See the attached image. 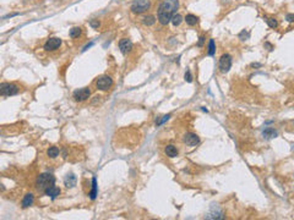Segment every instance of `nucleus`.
Masks as SVG:
<instances>
[{
    "instance_id": "obj_11",
    "label": "nucleus",
    "mask_w": 294,
    "mask_h": 220,
    "mask_svg": "<svg viewBox=\"0 0 294 220\" xmlns=\"http://www.w3.org/2000/svg\"><path fill=\"white\" fill-rule=\"evenodd\" d=\"M44 193H46V196L50 197L51 199H55V198L60 194V188L53 185V186H50L49 188H47V190L44 191Z\"/></svg>"
},
{
    "instance_id": "obj_27",
    "label": "nucleus",
    "mask_w": 294,
    "mask_h": 220,
    "mask_svg": "<svg viewBox=\"0 0 294 220\" xmlns=\"http://www.w3.org/2000/svg\"><path fill=\"white\" fill-rule=\"evenodd\" d=\"M169 117H170L169 115H167V116H163V120H161V121L158 122V125H162V124H163V122H165V121H167V120H168Z\"/></svg>"
},
{
    "instance_id": "obj_1",
    "label": "nucleus",
    "mask_w": 294,
    "mask_h": 220,
    "mask_svg": "<svg viewBox=\"0 0 294 220\" xmlns=\"http://www.w3.org/2000/svg\"><path fill=\"white\" fill-rule=\"evenodd\" d=\"M178 7H179V0H164L159 5L158 12H157L159 23L162 26H167L169 21L172 20V16L178 10Z\"/></svg>"
},
{
    "instance_id": "obj_28",
    "label": "nucleus",
    "mask_w": 294,
    "mask_h": 220,
    "mask_svg": "<svg viewBox=\"0 0 294 220\" xmlns=\"http://www.w3.org/2000/svg\"><path fill=\"white\" fill-rule=\"evenodd\" d=\"M203 41H205V37H200V41H198L197 45H198V47H202V44H203Z\"/></svg>"
},
{
    "instance_id": "obj_15",
    "label": "nucleus",
    "mask_w": 294,
    "mask_h": 220,
    "mask_svg": "<svg viewBox=\"0 0 294 220\" xmlns=\"http://www.w3.org/2000/svg\"><path fill=\"white\" fill-rule=\"evenodd\" d=\"M33 203V194L31 193H27L25 197H23V201H22V207L23 208H28L30 206H32Z\"/></svg>"
},
{
    "instance_id": "obj_25",
    "label": "nucleus",
    "mask_w": 294,
    "mask_h": 220,
    "mask_svg": "<svg viewBox=\"0 0 294 220\" xmlns=\"http://www.w3.org/2000/svg\"><path fill=\"white\" fill-rule=\"evenodd\" d=\"M90 25H91L93 28H98V26H99V22H98V20H92V21L90 22Z\"/></svg>"
},
{
    "instance_id": "obj_19",
    "label": "nucleus",
    "mask_w": 294,
    "mask_h": 220,
    "mask_svg": "<svg viewBox=\"0 0 294 220\" xmlns=\"http://www.w3.org/2000/svg\"><path fill=\"white\" fill-rule=\"evenodd\" d=\"M70 37L71 38H79L80 36H81V28L80 27H72L71 29H70Z\"/></svg>"
},
{
    "instance_id": "obj_29",
    "label": "nucleus",
    "mask_w": 294,
    "mask_h": 220,
    "mask_svg": "<svg viewBox=\"0 0 294 220\" xmlns=\"http://www.w3.org/2000/svg\"><path fill=\"white\" fill-rule=\"evenodd\" d=\"M265 45H266L267 48H270V50H272V45H271L270 43H265Z\"/></svg>"
},
{
    "instance_id": "obj_4",
    "label": "nucleus",
    "mask_w": 294,
    "mask_h": 220,
    "mask_svg": "<svg viewBox=\"0 0 294 220\" xmlns=\"http://www.w3.org/2000/svg\"><path fill=\"white\" fill-rule=\"evenodd\" d=\"M149 9V1L148 0H136L131 5V10L134 14H142Z\"/></svg>"
},
{
    "instance_id": "obj_24",
    "label": "nucleus",
    "mask_w": 294,
    "mask_h": 220,
    "mask_svg": "<svg viewBox=\"0 0 294 220\" xmlns=\"http://www.w3.org/2000/svg\"><path fill=\"white\" fill-rule=\"evenodd\" d=\"M185 81L186 82H193V76H191V72H190V70H188L186 71V73H185Z\"/></svg>"
},
{
    "instance_id": "obj_3",
    "label": "nucleus",
    "mask_w": 294,
    "mask_h": 220,
    "mask_svg": "<svg viewBox=\"0 0 294 220\" xmlns=\"http://www.w3.org/2000/svg\"><path fill=\"white\" fill-rule=\"evenodd\" d=\"M18 92H20L18 86H16L14 83H2L1 84V96H4V97L15 96Z\"/></svg>"
},
{
    "instance_id": "obj_14",
    "label": "nucleus",
    "mask_w": 294,
    "mask_h": 220,
    "mask_svg": "<svg viewBox=\"0 0 294 220\" xmlns=\"http://www.w3.org/2000/svg\"><path fill=\"white\" fill-rule=\"evenodd\" d=\"M76 185V177L74 174H69L65 177V186L66 187H74Z\"/></svg>"
},
{
    "instance_id": "obj_12",
    "label": "nucleus",
    "mask_w": 294,
    "mask_h": 220,
    "mask_svg": "<svg viewBox=\"0 0 294 220\" xmlns=\"http://www.w3.org/2000/svg\"><path fill=\"white\" fill-rule=\"evenodd\" d=\"M262 135H263L265 138H268V139H270V138H275V137H277L278 133H277V131H276L275 128H272V127H267V128L263 131Z\"/></svg>"
},
{
    "instance_id": "obj_23",
    "label": "nucleus",
    "mask_w": 294,
    "mask_h": 220,
    "mask_svg": "<svg viewBox=\"0 0 294 220\" xmlns=\"http://www.w3.org/2000/svg\"><path fill=\"white\" fill-rule=\"evenodd\" d=\"M266 22H267V25H268L271 28H276V27L278 26L277 20L273 18V17H266Z\"/></svg>"
},
{
    "instance_id": "obj_21",
    "label": "nucleus",
    "mask_w": 294,
    "mask_h": 220,
    "mask_svg": "<svg viewBox=\"0 0 294 220\" xmlns=\"http://www.w3.org/2000/svg\"><path fill=\"white\" fill-rule=\"evenodd\" d=\"M47 154L50 158H56L59 155V149L56 147H50L48 149V152H47Z\"/></svg>"
},
{
    "instance_id": "obj_2",
    "label": "nucleus",
    "mask_w": 294,
    "mask_h": 220,
    "mask_svg": "<svg viewBox=\"0 0 294 220\" xmlns=\"http://www.w3.org/2000/svg\"><path fill=\"white\" fill-rule=\"evenodd\" d=\"M55 183V177L51 174H41L36 180V187L39 191H46Z\"/></svg>"
},
{
    "instance_id": "obj_8",
    "label": "nucleus",
    "mask_w": 294,
    "mask_h": 220,
    "mask_svg": "<svg viewBox=\"0 0 294 220\" xmlns=\"http://www.w3.org/2000/svg\"><path fill=\"white\" fill-rule=\"evenodd\" d=\"M60 45H61V39H60V38H56V37H53V38H49L48 41L46 42L44 49H46L47 52H49V50H55V49H58Z\"/></svg>"
},
{
    "instance_id": "obj_22",
    "label": "nucleus",
    "mask_w": 294,
    "mask_h": 220,
    "mask_svg": "<svg viewBox=\"0 0 294 220\" xmlns=\"http://www.w3.org/2000/svg\"><path fill=\"white\" fill-rule=\"evenodd\" d=\"M216 53V44H214V41L213 39H210V43H208V55L210 56H213Z\"/></svg>"
},
{
    "instance_id": "obj_18",
    "label": "nucleus",
    "mask_w": 294,
    "mask_h": 220,
    "mask_svg": "<svg viewBox=\"0 0 294 220\" xmlns=\"http://www.w3.org/2000/svg\"><path fill=\"white\" fill-rule=\"evenodd\" d=\"M172 23L177 27V26H179L180 23H182V21H183V17H182V15L180 14H174L173 16H172Z\"/></svg>"
},
{
    "instance_id": "obj_10",
    "label": "nucleus",
    "mask_w": 294,
    "mask_h": 220,
    "mask_svg": "<svg viewBox=\"0 0 294 220\" xmlns=\"http://www.w3.org/2000/svg\"><path fill=\"white\" fill-rule=\"evenodd\" d=\"M119 49H120V52H121L123 54H128V53L131 52V49H133V42H131L130 39H126V38L121 39V41L119 42Z\"/></svg>"
},
{
    "instance_id": "obj_13",
    "label": "nucleus",
    "mask_w": 294,
    "mask_h": 220,
    "mask_svg": "<svg viewBox=\"0 0 294 220\" xmlns=\"http://www.w3.org/2000/svg\"><path fill=\"white\" fill-rule=\"evenodd\" d=\"M165 154L169 157V158H175L178 155V149L177 147L174 146H167L165 147Z\"/></svg>"
},
{
    "instance_id": "obj_26",
    "label": "nucleus",
    "mask_w": 294,
    "mask_h": 220,
    "mask_svg": "<svg viewBox=\"0 0 294 220\" xmlns=\"http://www.w3.org/2000/svg\"><path fill=\"white\" fill-rule=\"evenodd\" d=\"M286 18H287L288 22H294V14H288Z\"/></svg>"
},
{
    "instance_id": "obj_20",
    "label": "nucleus",
    "mask_w": 294,
    "mask_h": 220,
    "mask_svg": "<svg viewBox=\"0 0 294 220\" xmlns=\"http://www.w3.org/2000/svg\"><path fill=\"white\" fill-rule=\"evenodd\" d=\"M96 196H97V181H96V179L93 177V179H92V191H91V193H90V197H91V199H95Z\"/></svg>"
},
{
    "instance_id": "obj_16",
    "label": "nucleus",
    "mask_w": 294,
    "mask_h": 220,
    "mask_svg": "<svg viewBox=\"0 0 294 220\" xmlns=\"http://www.w3.org/2000/svg\"><path fill=\"white\" fill-rule=\"evenodd\" d=\"M197 21H198V18L196 17L195 15H193V14H189V15L185 16V22H186L189 26H195L196 23H197Z\"/></svg>"
},
{
    "instance_id": "obj_7",
    "label": "nucleus",
    "mask_w": 294,
    "mask_h": 220,
    "mask_svg": "<svg viewBox=\"0 0 294 220\" xmlns=\"http://www.w3.org/2000/svg\"><path fill=\"white\" fill-rule=\"evenodd\" d=\"M232 67V56L229 54H224L219 59V70L221 72H228Z\"/></svg>"
},
{
    "instance_id": "obj_5",
    "label": "nucleus",
    "mask_w": 294,
    "mask_h": 220,
    "mask_svg": "<svg viewBox=\"0 0 294 220\" xmlns=\"http://www.w3.org/2000/svg\"><path fill=\"white\" fill-rule=\"evenodd\" d=\"M96 86L99 91H108L113 86V80L109 76H102L97 80Z\"/></svg>"
},
{
    "instance_id": "obj_6",
    "label": "nucleus",
    "mask_w": 294,
    "mask_h": 220,
    "mask_svg": "<svg viewBox=\"0 0 294 220\" xmlns=\"http://www.w3.org/2000/svg\"><path fill=\"white\" fill-rule=\"evenodd\" d=\"M90 96H91L90 88L85 87V88H81V89L75 91L72 97H74V99H75L76 102H85V100H87V99L90 98Z\"/></svg>"
},
{
    "instance_id": "obj_9",
    "label": "nucleus",
    "mask_w": 294,
    "mask_h": 220,
    "mask_svg": "<svg viewBox=\"0 0 294 220\" xmlns=\"http://www.w3.org/2000/svg\"><path fill=\"white\" fill-rule=\"evenodd\" d=\"M183 141H184V143H186V144L190 146V147H194V146H196V144L200 143V138H198V136L195 135V133H193V132L186 133V135L184 136Z\"/></svg>"
},
{
    "instance_id": "obj_17",
    "label": "nucleus",
    "mask_w": 294,
    "mask_h": 220,
    "mask_svg": "<svg viewBox=\"0 0 294 220\" xmlns=\"http://www.w3.org/2000/svg\"><path fill=\"white\" fill-rule=\"evenodd\" d=\"M154 22H156V18H154V16H152V15L145 16V17L142 18V23H144L145 26H152V25H154Z\"/></svg>"
}]
</instances>
